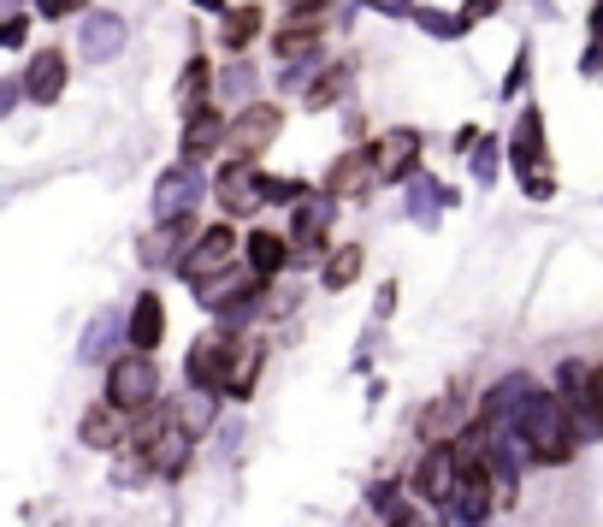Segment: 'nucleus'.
<instances>
[{
	"mask_svg": "<svg viewBox=\"0 0 603 527\" xmlns=\"http://www.w3.org/2000/svg\"><path fill=\"white\" fill-rule=\"evenodd\" d=\"M243 350H249V338H237V332H201L196 344H189V385L196 391H214V397H226L231 380H237V368H243Z\"/></svg>",
	"mask_w": 603,
	"mask_h": 527,
	"instance_id": "f03ea898",
	"label": "nucleus"
},
{
	"mask_svg": "<svg viewBox=\"0 0 603 527\" xmlns=\"http://www.w3.org/2000/svg\"><path fill=\"white\" fill-rule=\"evenodd\" d=\"M391 527H433V521H426V504H403L391 516Z\"/></svg>",
	"mask_w": 603,
	"mask_h": 527,
	"instance_id": "58836bf2",
	"label": "nucleus"
},
{
	"mask_svg": "<svg viewBox=\"0 0 603 527\" xmlns=\"http://www.w3.org/2000/svg\"><path fill=\"white\" fill-rule=\"evenodd\" d=\"M415 24L426 30V37H438V42H456V37H468V24H461V12H438V7H420V12H415Z\"/></svg>",
	"mask_w": 603,
	"mask_h": 527,
	"instance_id": "a878e982",
	"label": "nucleus"
},
{
	"mask_svg": "<svg viewBox=\"0 0 603 527\" xmlns=\"http://www.w3.org/2000/svg\"><path fill=\"white\" fill-rule=\"evenodd\" d=\"M77 48H83V60H95V65H107L125 54V19L118 12H90V19L77 24Z\"/></svg>",
	"mask_w": 603,
	"mask_h": 527,
	"instance_id": "4468645a",
	"label": "nucleus"
},
{
	"mask_svg": "<svg viewBox=\"0 0 603 527\" xmlns=\"http://www.w3.org/2000/svg\"><path fill=\"white\" fill-rule=\"evenodd\" d=\"M361 267H367V249H361V244H343V249H332V261H325L320 285H325V291H350V285L361 279Z\"/></svg>",
	"mask_w": 603,
	"mask_h": 527,
	"instance_id": "5701e85b",
	"label": "nucleus"
},
{
	"mask_svg": "<svg viewBox=\"0 0 603 527\" xmlns=\"http://www.w3.org/2000/svg\"><path fill=\"white\" fill-rule=\"evenodd\" d=\"M189 445H196V433L184 427V421H171V427L154 438V445L143 451V468H154V474H184V463H189Z\"/></svg>",
	"mask_w": 603,
	"mask_h": 527,
	"instance_id": "6ab92c4d",
	"label": "nucleus"
},
{
	"mask_svg": "<svg viewBox=\"0 0 603 527\" xmlns=\"http://www.w3.org/2000/svg\"><path fill=\"white\" fill-rule=\"evenodd\" d=\"M527 78H532V65H527V48H521V54H514V65H509V78H503V95H521Z\"/></svg>",
	"mask_w": 603,
	"mask_h": 527,
	"instance_id": "72a5a7b5",
	"label": "nucleus"
},
{
	"mask_svg": "<svg viewBox=\"0 0 603 527\" xmlns=\"http://www.w3.org/2000/svg\"><path fill=\"white\" fill-rule=\"evenodd\" d=\"M325 19H332V7H297L279 30L284 37H325Z\"/></svg>",
	"mask_w": 603,
	"mask_h": 527,
	"instance_id": "bb28decb",
	"label": "nucleus"
},
{
	"mask_svg": "<svg viewBox=\"0 0 603 527\" xmlns=\"http://www.w3.org/2000/svg\"><path fill=\"white\" fill-rule=\"evenodd\" d=\"M125 338H131V350H160V338H166V302L160 297H154V291H143V297H136L131 302V314H125Z\"/></svg>",
	"mask_w": 603,
	"mask_h": 527,
	"instance_id": "f3484780",
	"label": "nucleus"
},
{
	"mask_svg": "<svg viewBox=\"0 0 603 527\" xmlns=\"http://www.w3.org/2000/svg\"><path fill=\"white\" fill-rule=\"evenodd\" d=\"M226 143H231V118L219 113V107H196V113L184 118L178 155H184V166H201V161H214Z\"/></svg>",
	"mask_w": 603,
	"mask_h": 527,
	"instance_id": "9b49d317",
	"label": "nucleus"
},
{
	"mask_svg": "<svg viewBox=\"0 0 603 527\" xmlns=\"http://www.w3.org/2000/svg\"><path fill=\"white\" fill-rule=\"evenodd\" d=\"M208 90H214V65L201 60V54H189L184 78H178V107H184V118L196 113V107H208Z\"/></svg>",
	"mask_w": 603,
	"mask_h": 527,
	"instance_id": "4be33fe9",
	"label": "nucleus"
},
{
	"mask_svg": "<svg viewBox=\"0 0 603 527\" xmlns=\"http://www.w3.org/2000/svg\"><path fill=\"white\" fill-rule=\"evenodd\" d=\"M486 427H514L532 445V456H539V468H568L580 456V421L562 403V391H532L514 415L486 421Z\"/></svg>",
	"mask_w": 603,
	"mask_h": 527,
	"instance_id": "f257e3e1",
	"label": "nucleus"
},
{
	"mask_svg": "<svg viewBox=\"0 0 603 527\" xmlns=\"http://www.w3.org/2000/svg\"><path fill=\"white\" fill-rule=\"evenodd\" d=\"M214 196L231 219H249V214L267 208V190H261V173H254V166H226V173L214 178Z\"/></svg>",
	"mask_w": 603,
	"mask_h": 527,
	"instance_id": "f8f14e48",
	"label": "nucleus"
},
{
	"mask_svg": "<svg viewBox=\"0 0 603 527\" xmlns=\"http://www.w3.org/2000/svg\"><path fill=\"white\" fill-rule=\"evenodd\" d=\"M521 190H527L532 202H550V196H557V178H550V173H539V178H521Z\"/></svg>",
	"mask_w": 603,
	"mask_h": 527,
	"instance_id": "4c0bfd02",
	"label": "nucleus"
},
{
	"mask_svg": "<svg viewBox=\"0 0 603 527\" xmlns=\"http://www.w3.org/2000/svg\"><path fill=\"white\" fill-rule=\"evenodd\" d=\"M592 42H603V0L592 7Z\"/></svg>",
	"mask_w": 603,
	"mask_h": 527,
	"instance_id": "c03bdc74",
	"label": "nucleus"
},
{
	"mask_svg": "<svg viewBox=\"0 0 603 527\" xmlns=\"http://www.w3.org/2000/svg\"><path fill=\"white\" fill-rule=\"evenodd\" d=\"M107 403L125 410V415H143V410L160 403V368H154V355H143V350L118 355V362L107 368Z\"/></svg>",
	"mask_w": 603,
	"mask_h": 527,
	"instance_id": "7ed1b4c3",
	"label": "nucleus"
},
{
	"mask_svg": "<svg viewBox=\"0 0 603 527\" xmlns=\"http://www.w3.org/2000/svg\"><path fill=\"white\" fill-rule=\"evenodd\" d=\"M83 445H90V451H118V445H131L125 410H113V403H95V410L83 415Z\"/></svg>",
	"mask_w": 603,
	"mask_h": 527,
	"instance_id": "aec40b11",
	"label": "nucleus"
},
{
	"mask_svg": "<svg viewBox=\"0 0 603 527\" xmlns=\"http://www.w3.org/2000/svg\"><path fill=\"white\" fill-rule=\"evenodd\" d=\"M201 190H208V184H201V166H171V173H160L154 178V219H160V226H171V219H189L196 214V202H201Z\"/></svg>",
	"mask_w": 603,
	"mask_h": 527,
	"instance_id": "6e6552de",
	"label": "nucleus"
},
{
	"mask_svg": "<svg viewBox=\"0 0 603 527\" xmlns=\"http://www.w3.org/2000/svg\"><path fill=\"white\" fill-rule=\"evenodd\" d=\"M378 155V178L385 184H415L420 178V131L415 125H391L385 137L373 143Z\"/></svg>",
	"mask_w": 603,
	"mask_h": 527,
	"instance_id": "9d476101",
	"label": "nucleus"
},
{
	"mask_svg": "<svg viewBox=\"0 0 603 527\" xmlns=\"http://www.w3.org/2000/svg\"><path fill=\"white\" fill-rule=\"evenodd\" d=\"M219 90H226V95H237V101H243V107H254V101H249V95H254V72H249L243 60L219 72Z\"/></svg>",
	"mask_w": 603,
	"mask_h": 527,
	"instance_id": "c85d7f7f",
	"label": "nucleus"
},
{
	"mask_svg": "<svg viewBox=\"0 0 603 527\" xmlns=\"http://www.w3.org/2000/svg\"><path fill=\"white\" fill-rule=\"evenodd\" d=\"M19 95H24V78H7V83H0V113L19 107Z\"/></svg>",
	"mask_w": 603,
	"mask_h": 527,
	"instance_id": "a19ab883",
	"label": "nucleus"
},
{
	"mask_svg": "<svg viewBox=\"0 0 603 527\" xmlns=\"http://www.w3.org/2000/svg\"><path fill=\"white\" fill-rule=\"evenodd\" d=\"M178 421H184L189 433H201V427H208V421H214V391H196V397L184 403V415H178Z\"/></svg>",
	"mask_w": 603,
	"mask_h": 527,
	"instance_id": "c756f323",
	"label": "nucleus"
},
{
	"mask_svg": "<svg viewBox=\"0 0 603 527\" xmlns=\"http://www.w3.org/2000/svg\"><path fill=\"white\" fill-rule=\"evenodd\" d=\"M497 7H503V0H468V7H461V24H468V30H474V24H486Z\"/></svg>",
	"mask_w": 603,
	"mask_h": 527,
	"instance_id": "c9c22d12",
	"label": "nucleus"
},
{
	"mask_svg": "<svg viewBox=\"0 0 603 527\" xmlns=\"http://www.w3.org/2000/svg\"><path fill=\"white\" fill-rule=\"evenodd\" d=\"M350 78H355V72H350L343 60H337V65H325V72H320L314 83H308V95H302V101H308L314 113H325V107H332V101H337L343 90H350Z\"/></svg>",
	"mask_w": 603,
	"mask_h": 527,
	"instance_id": "b1692460",
	"label": "nucleus"
},
{
	"mask_svg": "<svg viewBox=\"0 0 603 527\" xmlns=\"http://www.w3.org/2000/svg\"><path fill=\"white\" fill-rule=\"evenodd\" d=\"M332 196H308L290 208V249H297V267L320 261L325 255V231H332Z\"/></svg>",
	"mask_w": 603,
	"mask_h": 527,
	"instance_id": "1a4fd4ad",
	"label": "nucleus"
},
{
	"mask_svg": "<svg viewBox=\"0 0 603 527\" xmlns=\"http://www.w3.org/2000/svg\"><path fill=\"white\" fill-rule=\"evenodd\" d=\"M243 261H249V273L261 279V285H272V279L284 273V267H297V249H290L284 231H249Z\"/></svg>",
	"mask_w": 603,
	"mask_h": 527,
	"instance_id": "2eb2a0df",
	"label": "nucleus"
},
{
	"mask_svg": "<svg viewBox=\"0 0 603 527\" xmlns=\"http://www.w3.org/2000/svg\"><path fill=\"white\" fill-rule=\"evenodd\" d=\"M261 7H231L226 19H219V48H231V54H243V48L261 37Z\"/></svg>",
	"mask_w": 603,
	"mask_h": 527,
	"instance_id": "412c9836",
	"label": "nucleus"
},
{
	"mask_svg": "<svg viewBox=\"0 0 603 527\" xmlns=\"http://www.w3.org/2000/svg\"><path fill=\"white\" fill-rule=\"evenodd\" d=\"M243 249H249V244H237L231 226H208L196 244H189L184 261H178V279H184V285H214V279H226Z\"/></svg>",
	"mask_w": 603,
	"mask_h": 527,
	"instance_id": "39448f33",
	"label": "nucleus"
},
{
	"mask_svg": "<svg viewBox=\"0 0 603 527\" xmlns=\"http://www.w3.org/2000/svg\"><path fill=\"white\" fill-rule=\"evenodd\" d=\"M361 7H373V12H391V19H408V24H415V0H361Z\"/></svg>",
	"mask_w": 603,
	"mask_h": 527,
	"instance_id": "f704fd0d",
	"label": "nucleus"
},
{
	"mask_svg": "<svg viewBox=\"0 0 603 527\" xmlns=\"http://www.w3.org/2000/svg\"><path fill=\"white\" fill-rule=\"evenodd\" d=\"M24 95L37 101V107H54V101L65 95V54H60V48L30 54V65H24Z\"/></svg>",
	"mask_w": 603,
	"mask_h": 527,
	"instance_id": "dca6fc26",
	"label": "nucleus"
},
{
	"mask_svg": "<svg viewBox=\"0 0 603 527\" xmlns=\"http://www.w3.org/2000/svg\"><path fill=\"white\" fill-rule=\"evenodd\" d=\"M261 368H267V350H261V344H249V350H243V368H237V380H231L226 397H249L254 380H261Z\"/></svg>",
	"mask_w": 603,
	"mask_h": 527,
	"instance_id": "cd10ccee",
	"label": "nucleus"
},
{
	"mask_svg": "<svg viewBox=\"0 0 603 527\" xmlns=\"http://www.w3.org/2000/svg\"><path fill=\"white\" fill-rule=\"evenodd\" d=\"M196 7H208V12H219V19H226V12H231L226 0H196Z\"/></svg>",
	"mask_w": 603,
	"mask_h": 527,
	"instance_id": "a18cd8bd",
	"label": "nucleus"
},
{
	"mask_svg": "<svg viewBox=\"0 0 603 527\" xmlns=\"http://www.w3.org/2000/svg\"><path fill=\"white\" fill-rule=\"evenodd\" d=\"M378 184H385V178H378V155L367 143V148H350V155L332 161V173H325V196H332V202H367Z\"/></svg>",
	"mask_w": 603,
	"mask_h": 527,
	"instance_id": "0eeeda50",
	"label": "nucleus"
},
{
	"mask_svg": "<svg viewBox=\"0 0 603 527\" xmlns=\"http://www.w3.org/2000/svg\"><path fill=\"white\" fill-rule=\"evenodd\" d=\"M391 314H396V279L378 285V320H391Z\"/></svg>",
	"mask_w": 603,
	"mask_h": 527,
	"instance_id": "79ce46f5",
	"label": "nucleus"
},
{
	"mask_svg": "<svg viewBox=\"0 0 603 527\" xmlns=\"http://www.w3.org/2000/svg\"><path fill=\"white\" fill-rule=\"evenodd\" d=\"M284 7L297 12V7H332V0H284Z\"/></svg>",
	"mask_w": 603,
	"mask_h": 527,
	"instance_id": "49530a36",
	"label": "nucleus"
},
{
	"mask_svg": "<svg viewBox=\"0 0 603 527\" xmlns=\"http://www.w3.org/2000/svg\"><path fill=\"white\" fill-rule=\"evenodd\" d=\"M261 190H267V202H290V208L308 202V184H297V178H267L261 173Z\"/></svg>",
	"mask_w": 603,
	"mask_h": 527,
	"instance_id": "7c9ffc66",
	"label": "nucleus"
},
{
	"mask_svg": "<svg viewBox=\"0 0 603 527\" xmlns=\"http://www.w3.org/2000/svg\"><path fill=\"white\" fill-rule=\"evenodd\" d=\"M456 486H461V456H456V445H426L415 474H408V498L450 509L456 504Z\"/></svg>",
	"mask_w": 603,
	"mask_h": 527,
	"instance_id": "423d86ee",
	"label": "nucleus"
},
{
	"mask_svg": "<svg viewBox=\"0 0 603 527\" xmlns=\"http://www.w3.org/2000/svg\"><path fill=\"white\" fill-rule=\"evenodd\" d=\"M83 7H90V0H65V12H83Z\"/></svg>",
	"mask_w": 603,
	"mask_h": 527,
	"instance_id": "de8ad7c7",
	"label": "nucleus"
},
{
	"mask_svg": "<svg viewBox=\"0 0 603 527\" xmlns=\"http://www.w3.org/2000/svg\"><path fill=\"white\" fill-rule=\"evenodd\" d=\"M37 12L42 19H65V0H37Z\"/></svg>",
	"mask_w": 603,
	"mask_h": 527,
	"instance_id": "37998d69",
	"label": "nucleus"
},
{
	"mask_svg": "<svg viewBox=\"0 0 603 527\" xmlns=\"http://www.w3.org/2000/svg\"><path fill=\"white\" fill-rule=\"evenodd\" d=\"M396 492H403L396 480H378V486L367 492V498H373V509H385V516H396V509H403V498H396Z\"/></svg>",
	"mask_w": 603,
	"mask_h": 527,
	"instance_id": "473e14b6",
	"label": "nucleus"
},
{
	"mask_svg": "<svg viewBox=\"0 0 603 527\" xmlns=\"http://www.w3.org/2000/svg\"><path fill=\"white\" fill-rule=\"evenodd\" d=\"M468 166H474V184H491V178H497V143L486 137V143L474 148V161H468Z\"/></svg>",
	"mask_w": 603,
	"mask_h": 527,
	"instance_id": "2f4dec72",
	"label": "nucleus"
},
{
	"mask_svg": "<svg viewBox=\"0 0 603 527\" xmlns=\"http://www.w3.org/2000/svg\"><path fill=\"white\" fill-rule=\"evenodd\" d=\"M118 332H131V327H125L118 314H101L95 327L83 332V350H77V355H83V362H107V355H113V338H118Z\"/></svg>",
	"mask_w": 603,
	"mask_h": 527,
	"instance_id": "393cba45",
	"label": "nucleus"
},
{
	"mask_svg": "<svg viewBox=\"0 0 603 527\" xmlns=\"http://www.w3.org/2000/svg\"><path fill=\"white\" fill-rule=\"evenodd\" d=\"M30 42V19H7V30H0V48H24Z\"/></svg>",
	"mask_w": 603,
	"mask_h": 527,
	"instance_id": "e433bc0d",
	"label": "nucleus"
},
{
	"mask_svg": "<svg viewBox=\"0 0 603 527\" xmlns=\"http://www.w3.org/2000/svg\"><path fill=\"white\" fill-rule=\"evenodd\" d=\"M279 131H284V107H272V101H254V107H243L231 118V143H226V166H254L267 155L272 143H279Z\"/></svg>",
	"mask_w": 603,
	"mask_h": 527,
	"instance_id": "20e7f679",
	"label": "nucleus"
},
{
	"mask_svg": "<svg viewBox=\"0 0 603 527\" xmlns=\"http://www.w3.org/2000/svg\"><path fill=\"white\" fill-rule=\"evenodd\" d=\"M196 226L189 219H171V226H154L143 237V267H166V261H178V255H189V244H196Z\"/></svg>",
	"mask_w": 603,
	"mask_h": 527,
	"instance_id": "a211bd4d",
	"label": "nucleus"
},
{
	"mask_svg": "<svg viewBox=\"0 0 603 527\" xmlns=\"http://www.w3.org/2000/svg\"><path fill=\"white\" fill-rule=\"evenodd\" d=\"M509 161L521 178H539L550 166V148H544V113L539 107H521V125H514V143H509Z\"/></svg>",
	"mask_w": 603,
	"mask_h": 527,
	"instance_id": "ddd939ff",
	"label": "nucleus"
},
{
	"mask_svg": "<svg viewBox=\"0 0 603 527\" xmlns=\"http://www.w3.org/2000/svg\"><path fill=\"white\" fill-rule=\"evenodd\" d=\"M592 433H603V362L592 368Z\"/></svg>",
	"mask_w": 603,
	"mask_h": 527,
	"instance_id": "ea45409f",
	"label": "nucleus"
}]
</instances>
